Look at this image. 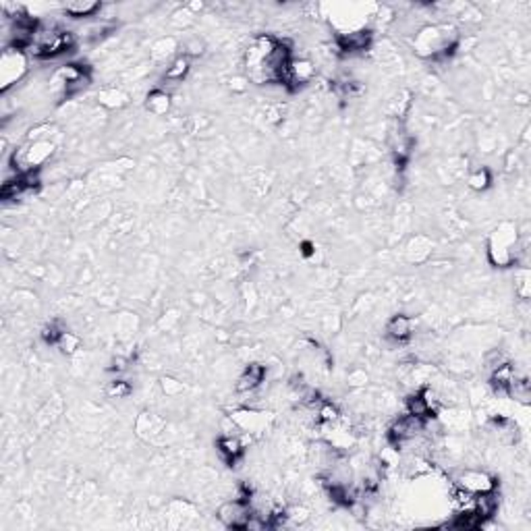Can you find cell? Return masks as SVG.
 <instances>
[{
	"mask_svg": "<svg viewBox=\"0 0 531 531\" xmlns=\"http://www.w3.org/2000/svg\"><path fill=\"white\" fill-rule=\"evenodd\" d=\"M27 71V59L21 50L4 48L2 61H0V77H2V92H6L10 85H15Z\"/></svg>",
	"mask_w": 531,
	"mask_h": 531,
	"instance_id": "1",
	"label": "cell"
},
{
	"mask_svg": "<svg viewBox=\"0 0 531 531\" xmlns=\"http://www.w3.org/2000/svg\"><path fill=\"white\" fill-rule=\"evenodd\" d=\"M54 152V145L50 141H34L29 147H23L19 154L15 152L13 162L19 164V173L21 170H29V168H38L40 164H44Z\"/></svg>",
	"mask_w": 531,
	"mask_h": 531,
	"instance_id": "2",
	"label": "cell"
},
{
	"mask_svg": "<svg viewBox=\"0 0 531 531\" xmlns=\"http://www.w3.org/2000/svg\"><path fill=\"white\" fill-rule=\"evenodd\" d=\"M252 515V504L241 500V498H235L233 502H226L220 507L218 511V519L226 525V528H233V530H245V523Z\"/></svg>",
	"mask_w": 531,
	"mask_h": 531,
	"instance_id": "3",
	"label": "cell"
},
{
	"mask_svg": "<svg viewBox=\"0 0 531 531\" xmlns=\"http://www.w3.org/2000/svg\"><path fill=\"white\" fill-rule=\"evenodd\" d=\"M455 486H461L463 490L471 492V494H479V492H490V490H496V479L483 471H473V469H467L463 471Z\"/></svg>",
	"mask_w": 531,
	"mask_h": 531,
	"instance_id": "4",
	"label": "cell"
},
{
	"mask_svg": "<svg viewBox=\"0 0 531 531\" xmlns=\"http://www.w3.org/2000/svg\"><path fill=\"white\" fill-rule=\"evenodd\" d=\"M374 34L370 29H357V31H349V34H340L336 38V46L342 52H363L372 46Z\"/></svg>",
	"mask_w": 531,
	"mask_h": 531,
	"instance_id": "5",
	"label": "cell"
},
{
	"mask_svg": "<svg viewBox=\"0 0 531 531\" xmlns=\"http://www.w3.org/2000/svg\"><path fill=\"white\" fill-rule=\"evenodd\" d=\"M216 451H218V455L224 463L235 465L245 453V442L237 434H224V436L218 438Z\"/></svg>",
	"mask_w": 531,
	"mask_h": 531,
	"instance_id": "6",
	"label": "cell"
},
{
	"mask_svg": "<svg viewBox=\"0 0 531 531\" xmlns=\"http://www.w3.org/2000/svg\"><path fill=\"white\" fill-rule=\"evenodd\" d=\"M266 378V365L262 363H249L243 374L239 376L237 384H235V391L237 393H254Z\"/></svg>",
	"mask_w": 531,
	"mask_h": 531,
	"instance_id": "7",
	"label": "cell"
},
{
	"mask_svg": "<svg viewBox=\"0 0 531 531\" xmlns=\"http://www.w3.org/2000/svg\"><path fill=\"white\" fill-rule=\"evenodd\" d=\"M413 334V320L405 314H397L386 322V336L395 342H407Z\"/></svg>",
	"mask_w": 531,
	"mask_h": 531,
	"instance_id": "8",
	"label": "cell"
},
{
	"mask_svg": "<svg viewBox=\"0 0 531 531\" xmlns=\"http://www.w3.org/2000/svg\"><path fill=\"white\" fill-rule=\"evenodd\" d=\"M515 370H513V365L509 363V361H504V363H500L498 368H494L492 370V386H494V391L496 393H502V395H509V388L513 386V382H515Z\"/></svg>",
	"mask_w": 531,
	"mask_h": 531,
	"instance_id": "9",
	"label": "cell"
},
{
	"mask_svg": "<svg viewBox=\"0 0 531 531\" xmlns=\"http://www.w3.org/2000/svg\"><path fill=\"white\" fill-rule=\"evenodd\" d=\"M102 10L100 2H73L66 4L65 13L73 19H85V17H96V13Z\"/></svg>",
	"mask_w": 531,
	"mask_h": 531,
	"instance_id": "10",
	"label": "cell"
},
{
	"mask_svg": "<svg viewBox=\"0 0 531 531\" xmlns=\"http://www.w3.org/2000/svg\"><path fill=\"white\" fill-rule=\"evenodd\" d=\"M168 108H170V98H168L166 92L154 89V92L147 96V110H150V112H154V115H164Z\"/></svg>",
	"mask_w": 531,
	"mask_h": 531,
	"instance_id": "11",
	"label": "cell"
},
{
	"mask_svg": "<svg viewBox=\"0 0 531 531\" xmlns=\"http://www.w3.org/2000/svg\"><path fill=\"white\" fill-rule=\"evenodd\" d=\"M187 73H189V57H179L166 68V79L168 81H183V77Z\"/></svg>",
	"mask_w": 531,
	"mask_h": 531,
	"instance_id": "12",
	"label": "cell"
},
{
	"mask_svg": "<svg viewBox=\"0 0 531 531\" xmlns=\"http://www.w3.org/2000/svg\"><path fill=\"white\" fill-rule=\"evenodd\" d=\"M338 417H340V411H338V407H336L334 402H330V400H322V402H320L318 415H316V419H318L320 423H334Z\"/></svg>",
	"mask_w": 531,
	"mask_h": 531,
	"instance_id": "13",
	"label": "cell"
},
{
	"mask_svg": "<svg viewBox=\"0 0 531 531\" xmlns=\"http://www.w3.org/2000/svg\"><path fill=\"white\" fill-rule=\"evenodd\" d=\"M490 183H492V175H490V170H488V168H479V170H475V173L469 177V187H471V189H475V191H483V189H488V187H490Z\"/></svg>",
	"mask_w": 531,
	"mask_h": 531,
	"instance_id": "14",
	"label": "cell"
},
{
	"mask_svg": "<svg viewBox=\"0 0 531 531\" xmlns=\"http://www.w3.org/2000/svg\"><path fill=\"white\" fill-rule=\"evenodd\" d=\"M131 386H129V382H125V380H115V382H110V386H108V397L112 398H125L131 395Z\"/></svg>",
	"mask_w": 531,
	"mask_h": 531,
	"instance_id": "15",
	"label": "cell"
},
{
	"mask_svg": "<svg viewBox=\"0 0 531 531\" xmlns=\"http://www.w3.org/2000/svg\"><path fill=\"white\" fill-rule=\"evenodd\" d=\"M57 347L66 353V355H71V353H75V349L79 347V340H77V336H73L71 332H63V336H61V340L57 342Z\"/></svg>",
	"mask_w": 531,
	"mask_h": 531,
	"instance_id": "16",
	"label": "cell"
}]
</instances>
